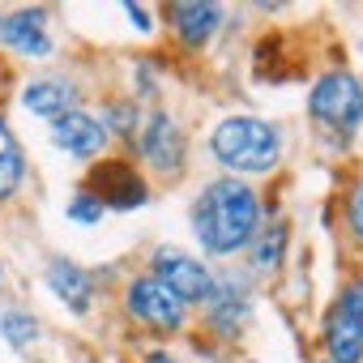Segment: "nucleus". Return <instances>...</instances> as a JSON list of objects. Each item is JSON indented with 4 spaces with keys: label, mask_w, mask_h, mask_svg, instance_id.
I'll use <instances>...</instances> for the list:
<instances>
[{
    "label": "nucleus",
    "mask_w": 363,
    "mask_h": 363,
    "mask_svg": "<svg viewBox=\"0 0 363 363\" xmlns=\"http://www.w3.org/2000/svg\"><path fill=\"white\" fill-rule=\"evenodd\" d=\"M257 218H261L257 193L248 184H240V179H214L201 193V201L193 206V231H197L201 248L214 257L244 248L257 235Z\"/></svg>",
    "instance_id": "nucleus-1"
},
{
    "label": "nucleus",
    "mask_w": 363,
    "mask_h": 363,
    "mask_svg": "<svg viewBox=\"0 0 363 363\" xmlns=\"http://www.w3.org/2000/svg\"><path fill=\"white\" fill-rule=\"evenodd\" d=\"M214 158L231 171H244V175H257V171H274L278 167V154H282V137L269 120H257V116H231L214 128Z\"/></svg>",
    "instance_id": "nucleus-2"
},
{
    "label": "nucleus",
    "mask_w": 363,
    "mask_h": 363,
    "mask_svg": "<svg viewBox=\"0 0 363 363\" xmlns=\"http://www.w3.org/2000/svg\"><path fill=\"white\" fill-rule=\"evenodd\" d=\"M308 111H312V120H320V124H329L337 133L359 128L363 124V86H359V77L325 73L308 94Z\"/></svg>",
    "instance_id": "nucleus-3"
},
{
    "label": "nucleus",
    "mask_w": 363,
    "mask_h": 363,
    "mask_svg": "<svg viewBox=\"0 0 363 363\" xmlns=\"http://www.w3.org/2000/svg\"><path fill=\"white\" fill-rule=\"evenodd\" d=\"M150 265H154V274L150 278H158L179 303H206L210 299V291H214V278H210V269L197 261V257H189V252H179V248H158L154 257H150Z\"/></svg>",
    "instance_id": "nucleus-4"
},
{
    "label": "nucleus",
    "mask_w": 363,
    "mask_h": 363,
    "mask_svg": "<svg viewBox=\"0 0 363 363\" xmlns=\"http://www.w3.org/2000/svg\"><path fill=\"white\" fill-rule=\"evenodd\" d=\"M325 346L333 363H359L363 359V278L342 291V299L329 312L325 325Z\"/></svg>",
    "instance_id": "nucleus-5"
},
{
    "label": "nucleus",
    "mask_w": 363,
    "mask_h": 363,
    "mask_svg": "<svg viewBox=\"0 0 363 363\" xmlns=\"http://www.w3.org/2000/svg\"><path fill=\"white\" fill-rule=\"evenodd\" d=\"M86 193H90L103 210H137V206L150 201L145 179H141L128 162H120V158L99 162V167L90 171V189H86Z\"/></svg>",
    "instance_id": "nucleus-6"
},
{
    "label": "nucleus",
    "mask_w": 363,
    "mask_h": 363,
    "mask_svg": "<svg viewBox=\"0 0 363 363\" xmlns=\"http://www.w3.org/2000/svg\"><path fill=\"white\" fill-rule=\"evenodd\" d=\"M128 312H133L137 320L154 325V329H167V333L184 325V303H179L158 278H137V282L128 286Z\"/></svg>",
    "instance_id": "nucleus-7"
},
{
    "label": "nucleus",
    "mask_w": 363,
    "mask_h": 363,
    "mask_svg": "<svg viewBox=\"0 0 363 363\" xmlns=\"http://www.w3.org/2000/svg\"><path fill=\"white\" fill-rule=\"evenodd\" d=\"M52 141L65 150V154H77V158H94L103 145H107V124L86 116V111H69L60 120H52Z\"/></svg>",
    "instance_id": "nucleus-8"
},
{
    "label": "nucleus",
    "mask_w": 363,
    "mask_h": 363,
    "mask_svg": "<svg viewBox=\"0 0 363 363\" xmlns=\"http://www.w3.org/2000/svg\"><path fill=\"white\" fill-rule=\"evenodd\" d=\"M141 154L145 162H154L158 171H179L184 167V133H179V124L171 116H154L141 133Z\"/></svg>",
    "instance_id": "nucleus-9"
},
{
    "label": "nucleus",
    "mask_w": 363,
    "mask_h": 363,
    "mask_svg": "<svg viewBox=\"0 0 363 363\" xmlns=\"http://www.w3.org/2000/svg\"><path fill=\"white\" fill-rule=\"evenodd\" d=\"M0 43H9L22 56H48L52 52V39H48L43 13L39 9H22V13L0 18Z\"/></svg>",
    "instance_id": "nucleus-10"
},
{
    "label": "nucleus",
    "mask_w": 363,
    "mask_h": 363,
    "mask_svg": "<svg viewBox=\"0 0 363 363\" xmlns=\"http://www.w3.org/2000/svg\"><path fill=\"white\" fill-rule=\"evenodd\" d=\"M22 103H26V111H35V116L60 120V116L77 111V86H73L69 77H39V82L26 86Z\"/></svg>",
    "instance_id": "nucleus-11"
},
{
    "label": "nucleus",
    "mask_w": 363,
    "mask_h": 363,
    "mask_svg": "<svg viewBox=\"0 0 363 363\" xmlns=\"http://www.w3.org/2000/svg\"><path fill=\"white\" fill-rule=\"evenodd\" d=\"M171 13V26H175V35L184 39L189 48H201V43H210L214 39V30H218V22H223V9L218 5H171L167 9Z\"/></svg>",
    "instance_id": "nucleus-12"
},
{
    "label": "nucleus",
    "mask_w": 363,
    "mask_h": 363,
    "mask_svg": "<svg viewBox=\"0 0 363 363\" xmlns=\"http://www.w3.org/2000/svg\"><path fill=\"white\" fill-rule=\"evenodd\" d=\"M48 286H52V295L65 299L73 312H86L90 299H94V282H90V274L77 269L73 261H52V265H48Z\"/></svg>",
    "instance_id": "nucleus-13"
},
{
    "label": "nucleus",
    "mask_w": 363,
    "mask_h": 363,
    "mask_svg": "<svg viewBox=\"0 0 363 363\" xmlns=\"http://www.w3.org/2000/svg\"><path fill=\"white\" fill-rule=\"evenodd\" d=\"M22 175H26V158H22V145L18 137L9 133V124L0 120V201H9L22 184Z\"/></svg>",
    "instance_id": "nucleus-14"
},
{
    "label": "nucleus",
    "mask_w": 363,
    "mask_h": 363,
    "mask_svg": "<svg viewBox=\"0 0 363 363\" xmlns=\"http://www.w3.org/2000/svg\"><path fill=\"white\" fill-rule=\"evenodd\" d=\"M206 303H210V320H214L223 333H235L240 320L248 316V299H244V291H235V286H214Z\"/></svg>",
    "instance_id": "nucleus-15"
},
{
    "label": "nucleus",
    "mask_w": 363,
    "mask_h": 363,
    "mask_svg": "<svg viewBox=\"0 0 363 363\" xmlns=\"http://www.w3.org/2000/svg\"><path fill=\"white\" fill-rule=\"evenodd\" d=\"M0 337H5L9 346H30L39 337V325L26 312H0Z\"/></svg>",
    "instance_id": "nucleus-16"
},
{
    "label": "nucleus",
    "mask_w": 363,
    "mask_h": 363,
    "mask_svg": "<svg viewBox=\"0 0 363 363\" xmlns=\"http://www.w3.org/2000/svg\"><path fill=\"white\" fill-rule=\"evenodd\" d=\"M282 244H286V227H274L261 244H257V257H252V265L261 269V274H274L278 265H282Z\"/></svg>",
    "instance_id": "nucleus-17"
},
{
    "label": "nucleus",
    "mask_w": 363,
    "mask_h": 363,
    "mask_svg": "<svg viewBox=\"0 0 363 363\" xmlns=\"http://www.w3.org/2000/svg\"><path fill=\"white\" fill-rule=\"evenodd\" d=\"M69 218H73V223H99V218H103V206H99L90 193H77V197L69 201Z\"/></svg>",
    "instance_id": "nucleus-18"
},
{
    "label": "nucleus",
    "mask_w": 363,
    "mask_h": 363,
    "mask_svg": "<svg viewBox=\"0 0 363 363\" xmlns=\"http://www.w3.org/2000/svg\"><path fill=\"white\" fill-rule=\"evenodd\" d=\"M346 223H350L354 240L363 244V179H359V184H354V193H350V206H346Z\"/></svg>",
    "instance_id": "nucleus-19"
},
{
    "label": "nucleus",
    "mask_w": 363,
    "mask_h": 363,
    "mask_svg": "<svg viewBox=\"0 0 363 363\" xmlns=\"http://www.w3.org/2000/svg\"><path fill=\"white\" fill-rule=\"evenodd\" d=\"M124 13H128V22H137V30H150V13L141 5H124Z\"/></svg>",
    "instance_id": "nucleus-20"
},
{
    "label": "nucleus",
    "mask_w": 363,
    "mask_h": 363,
    "mask_svg": "<svg viewBox=\"0 0 363 363\" xmlns=\"http://www.w3.org/2000/svg\"><path fill=\"white\" fill-rule=\"evenodd\" d=\"M145 363H171V354H162V350H154V354H150Z\"/></svg>",
    "instance_id": "nucleus-21"
}]
</instances>
